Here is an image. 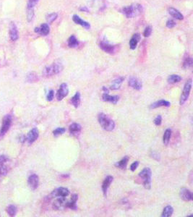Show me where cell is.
<instances>
[{
	"label": "cell",
	"instance_id": "obj_1",
	"mask_svg": "<svg viewBox=\"0 0 193 217\" xmlns=\"http://www.w3.org/2000/svg\"><path fill=\"white\" fill-rule=\"evenodd\" d=\"M143 11V6L139 4H133L130 6L124 7L122 12L128 18H133L140 15Z\"/></svg>",
	"mask_w": 193,
	"mask_h": 217
},
{
	"label": "cell",
	"instance_id": "obj_2",
	"mask_svg": "<svg viewBox=\"0 0 193 217\" xmlns=\"http://www.w3.org/2000/svg\"><path fill=\"white\" fill-rule=\"evenodd\" d=\"M63 70V65L60 61H56L52 65L45 67L43 70V76L45 78H49L54 75L60 73Z\"/></svg>",
	"mask_w": 193,
	"mask_h": 217
},
{
	"label": "cell",
	"instance_id": "obj_3",
	"mask_svg": "<svg viewBox=\"0 0 193 217\" xmlns=\"http://www.w3.org/2000/svg\"><path fill=\"white\" fill-rule=\"evenodd\" d=\"M98 120L100 125L103 130L106 131H112L115 127L114 122L103 113H101V114H98Z\"/></svg>",
	"mask_w": 193,
	"mask_h": 217
},
{
	"label": "cell",
	"instance_id": "obj_4",
	"mask_svg": "<svg viewBox=\"0 0 193 217\" xmlns=\"http://www.w3.org/2000/svg\"><path fill=\"white\" fill-rule=\"evenodd\" d=\"M139 177L143 179V185L145 189H150L151 187V177H152V172L148 167L143 169L139 173Z\"/></svg>",
	"mask_w": 193,
	"mask_h": 217
},
{
	"label": "cell",
	"instance_id": "obj_5",
	"mask_svg": "<svg viewBox=\"0 0 193 217\" xmlns=\"http://www.w3.org/2000/svg\"><path fill=\"white\" fill-rule=\"evenodd\" d=\"M12 116L10 114H7L4 116L2 120V127L0 129V140H2L5 137L8 130H10L11 125H12Z\"/></svg>",
	"mask_w": 193,
	"mask_h": 217
},
{
	"label": "cell",
	"instance_id": "obj_6",
	"mask_svg": "<svg viewBox=\"0 0 193 217\" xmlns=\"http://www.w3.org/2000/svg\"><path fill=\"white\" fill-rule=\"evenodd\" d=\"M192 79L188 80L185 83V86H184L183 91L182 93L181 97H180V101L179 104L181 105H183L185 102L187 101V100L188 99L189 96H190V91L192 89Z\"/></svg>",
	"mask_w": 193,
	"mask_h": 217
},
{
	"label": "cell",
	"instance_id": "obj_7",
	"mask_svg": "<svg viewBox=\"0 0 193 217\" xmlns=\"http://www.w3.org/2000/svg\"><path fill=\"white\" fill-rule=\"evenodd\" d=\"M9 162V158L5 155L0 156V181L9 172V166L7 163Z\"/></svg>",
	"mask_w": 193,
	"mask_h": 217
},
{
	"label": "cell",
	"instance_id": "obj_8",
	"mask_svg": "<svg viewBox=\"0 0 193 217\" xmlns=\"http://www.w3.org/2000/svg\"><path fill=\"white\" fill-rule=\"evenodd\" d=\"M70 195V190L66 187H58L51 193V198H67Z\"/></svg>",
	"mask_w": 193,
	"mask_h": 217
},
{
	"label": "cell",
	"instance_id": "obj_9",
	"mask_svg": "<svg viewBox=\"0 0 193 217\" xmlns=\"http://www.w3.org/2000/svg\"><path fill=\"white\" fill-rule=\"evenodd\" d=\"M69 94V89L66 83H62L60 85L59 90L56 93V98L58 101H62Z\"/></svg>",
	"mask_w": 193,
	"mask_h": 217
},
{
	"label": "cell",
	"instance_id": "obj_10",
	"mask_svg": "<svg viewBox=\"0 0 193 217\" xmlns=\"http://www.w3.org/2000/svg\"><path fill=\"white\" fill-rule=\"evenodd\" d=\"M39 136V130L37 128H33L28 133L26 136V140L28 141L29 145H31L36 140L38 139Z\"/></svg>",
	"mask_w": 193,
	"mask_h": 217
},
{
	"label": "cell",
	"instance_id": "obj_11",
	"mask_svg": "<svg viewBox=\"0 0 193 217\" xmlns=\"http://www.w3.org/2000/svg\"><path fill=\"white\" fill-rule=\"evenodd\" d=\"M28 183L29 187H30V189L33 190H35L37 189L39 185V177H38V175L35 174L30 175L28 177Z\"/></svg>",
	"mask_w": 193,
	"mask_h": 217
},
{
	"label": "cell",
	"instance_id": "obj_12",
	"mask_svg": "<svg viewBox=\"0 0 193 217\" xmlns=\"http://www.w3.org/2000/svg\"><path fill=\"white\" fill-rule=\"evenodd\" d=\"M128 84L130 87H132V88L135 89L137 91L141 90L142 87H143L142 82L135 77H130V79H129Z\"/></svg>",
	"mask_w": 193,
	"mask_h": 217
},
{
	"label": "cell",
	"instance_id": "obj_13",
	"mask_svg": "<svg viewBox=\"0 0 193 217\" xmlns=\"http://www.w3.org/2000/svg\"><path fill=\"white\" fill-rule=\"evenodd\" d=\"M179 196L185 201H190L192 200V193L190 190L182 188L179 193Z\"/></svg>",
	"mask_w": 193,
	"mask_h": 217
},
{
	"label": "cell",
	"instance_id": "obj_14",
	"mask_svg": "<svg viewBox=\"0 0 193 217\" xmlns=\"http://www.w3.org/2000/svg\"><path fill=\"white\" fill-rule=\"evenodd\" d=\"M78 199V195L73 194L71 197L70 200H66V203H65V207L69 208L70 209H73V210H76L77 209V205H76V202Z\"/></svg>",
	"mask_w": 193,
	"mask_h": 217
},
{
	"label": "cell",
	"instance_id": "obj_15",
	"mask_svg": "<svg viewBox=\"0 0 193 217\" xmlns=\"http://www.w3.org/2000/svg\"><path fill=\"white\" fill-rule=\"evenodd\" d=\"M34 31L42 36H47L50 32V28H49V25L47 23H43L40 27L36 28Z\"/></svg>",
	"mask_w": 193,
	"mask_h": 217
},
{
	"label": "cell",
	"instance_id": "obj_16",
	"mask_svg": "<svg viewBox=\"0 0 193 217\" xmlns=\"http://www.w3.org/2000/svg\"><path fill=\"white\" fill-rule=\"evenodd\" d=\"M100 48L103 51H104L105 52L109 53V54H112V53L114 52V50H115V46H114L110 44L109 43L104 41H101L100 43Z\"/></svg>",
	"mask_w": 193,
	"mask_h": 217
},
{
	"label": "cell",
	"instance_id": "obj_17",
	"mask_svg": "<svg viewBox=\"0 0 193 217\" xmlns=\"http://www.w3.org/2000/svg\"><path fill=\"white\" fill-rule=\"evenodd\" d=\"M10 37L12 41H17L19 38L17 27L14 23H11L10 25Z\"/></svg>",
	"mask_w": 193,
	"mask_h": 217
},
{
	"label": "cell",
	"instance_id": "obj_18",
	"mask_svg": "<svg viewBox=\"0 0 193 217\" xmlns=\"http://www.w3.org/2000/svg\"><path fill=\"white\" fill-rule=\"evenodd\" d=\"M113 180H114V177L112 176H107L105 178V180H103V184H102V190H103V195L105 196H106L107 190H108L109 186L111 185V184L113 182Z\"/></svg>",
	"mask_w": 193,
	"mask_h": 217
},
{
	"label": "cell",
	"instance_id": "obj_19",
	"mask_svg": "<svg viewBox=\"0 0 193 217\" xmlns=\"http://www.w3.org/2000/svg\"><path fill=\"white\" fill-rule=\"evenodd\" d=\"M72 20H73V21L76 23V24L84 27L85 29H89L90 28V23H88V22L83 21V19H81V18L78 15H77V14H74L73 17H72Z\"/></svg>",
	"mask_w": 193,
	"mask_h": 217
},
{
	"label": "cell",
	"instance_id": "obj_20",
	"mask_svg": "<svg viewBox=\"0 0 193 217\" xmlns=\"http://www.w3.org/2000/svg\"><path fill=\"white\" fill-rule=\"evenodd\" d=\"M102 99L104 101L110 102L114 104H116L117 102L119 101V97L118 96H110L109 94H103L102 95Z\"/></svg>",
	"mask_w": 193,
	"mask_h": 217
},
{
	"label": "cell",
	"instance_id": "obj_21",
	"mask_svg": "<svg viewBox=\"0 0 193 217\" xmlns=\"http://www.w3.org/2000/svg\"><path fill=\"white\" fill-rule=\"evenodd\" d=\"M124 80H125V78H124L123 77H119V78H116V79H115V80H114V81H112V85H111V86H110L111 90H112V91L119 90V89L120 88V87H121L122 83H123Z\"/></svg>",
	"mask_w": 193,
	"mask_h": 217
},
{
	"label": "cell",
	"instance_id": "obj_22",
	"mask_svg": "<svg viewBox=\"0 0 193 217\" xmlns=\"http://www.w3.org/2000/svg\"><path fill=\"white\" fill-rule=\"evenodd\" d=\"M169 13L170 14V15H172L173 18H175L176 20L182 21V20L184 19L183 14H182L179 10L174 8V7H170V8L169 9Z\"/></svg>",
	"mask_w": 193,
	"mask_h": 217
},
{
	"label": "cell",
	"instance_id": "obj_23",
	"mask_svg": "<svg viewBox=\"0 0 193 217\" xmlns=\"http://www.w3.org/2000/svg\"><path fill=\"white\" fill-rule=\"evenodd\" d=\"M141 39V34H134L133 36L132 37V39H131L130 41V47L131 49H132V50L135 49L136 47H137L138 43L139 42Z\"/></svg>",
	"mask_w": 193,
	"mask_h": 217
},
{
	"label": "cell",
	"instance_id": "obj_24",
	"mask_svg": "<svg viewBox=\"0 0 193 217\" xmlns=\"http://www.w3.org/2000/svg\"><path fill=\"white\" fill-rule=\"evenodd\" d=\"M171 103L168 101H166V100H160V101H158L155 103L152 104L150 105V109H156L158 108V107H170Z\"/></svg>",
	"mask_w": 193,
	"mask_h": 217
},
{
	"label": "cell",
	"instance_id": "obj_25",
	"mask_svg": "<svg viewBox=\"0 0 193 217\" xmlns=\"http://www.w3.org/2000/svg\"><path fill=\"white\" fill-rule=\"evenodd\" d=\"M82 130V127L80 124L78 123H72V125H70V127H69V130H70V132L72 135H78V133L81 132Z\"/></svg>",
	"mask_w": 193,
	"mask_h": 217
},
{
	"label": "cell",
	"instance_id": "obj_26",
	"mask_svg": "<svg viewBox=\"0 0 193 217\" xmlns=\"http://www.w3.org/2000/svg\"><path fill=\"white\" fill-rule=\"evenodd\" d=\"M70 103L75 108H78L81 104V94L80 92H77L74 95L73 97L70 99Z\"/></svg>",
	"mask_w": 193,
	"mask_h": 217
},
{
	"label": "cell",
	"instance_id": "obj_27",
	"mask_svg": "<svg viewBox=\"0 0 193 217\" xmlns=\"http://www.w3.org/2000/svg\"><path fill=\"white\" fill-rule=\"evenodd\" d=\"M192 64H193V61L192 57L190 56H189L188 54L186 55L184 57V60H183V64H182V66L184 69H188L190 68L192 66Z\"/></svg>",
	"mask_w": 193,
	"mask_h": 217
},
{
	"label": "cell",
	"instance_id": "obj_28",
	"mask_svg": "<svg viewBox=\"0 0 193 217\" xmlns=\"http://www.w3.org/2000/svg\"><path fill=\"white\" fill-rule=\"evenodd\" d=\"M129 161V157L128 156H125L122 159H121L119 162L116 163L115 166L116 167L120 169H125L127 167V163H128Z\"/></svg>",
	"mask_w": 193,
	"mask_h": 217
},
{
	"label": "cell",
	"instance_id": "obj_29",
	"mask_svg": "<svg viewBox=\"0 0 193 217\" xmlns=\"http://www.w3.org/2000/svg\"><path fill=\"white\" fill-rule=\"evenodd\" d=\"M174 212V209L171 206H167L163 209V212H162V217H170L173 214Z\"/></svg>",
	"mask_w": 193,
	"mask_h": 217
},
{
	"label": "cell",
	"instance_id": "obj_30",
	"mask_svg": "<svg viewBox=\"0 0 193 217\" xmlns=\"http://www.w3.org/2000/svg\"><path fill=\"white\" fill-rule=\"evenodd\" d=\"M171 137H172V130L167 129V130H166L163 137V143H164V145H168L169 141H170Z\"/></svg>",
	"mask_w": 193,
	"mask_h": 217
},
{
	"label": "cell",
	"instance_id": "obj_31",
	"mask_svg": "<svg viewBox=\"0 0 193 217\" xmlns=\"http://www.w3.org/2000/svg\"><path fill=\"white\" fill-rule=\"evenodd\" d=\"M67 43H68L69 47H70V48H74V47L78 46V44H79V42H78L77 38H76L75 36H71L69 38Z\"/></svg>",
	"mask_w": 193,
	"mask_h": 217
},
{
	"label": "cell",
	"instance_id": "obj_32",
	"mask_svg": "<svg viewBox=\"0 0 193 217\" xmlns=\"http://www.w3.org/2000/svg\"><path fill=\"white\" fill-rule=\"evenodd\" d=\"M182 81V78L180 77L178 75H172L169 76L168 79H167V81H168L169 83H172V84H174V83H179Z\"/></svg>",
	"mask_w": 193,
	"mask_h": 217
},
{
	"label": "cell",
	"instance_id": "obj_33",
	"mask_svg": "<svg viewBox=\"0 0 193 217\" xmlns=\"http://www.w3.org/2000/svg\"><path fill=\"white\" fill-rule=\"evenodd\" d=\"M17 207L14 205H10L7 208V212L10 216H14L17 214Z\"/></svg>",
	"mask_w": 193,
	"mask_h": 217
},
{
	"label": "cell",
	"instance_id": "obj_34",
	"mask_svg": "<svg viewBox=\"0 0 193 217\" xmlns=\"http://www.w3.org/2000/svg\"><path fill=\"white\" fill-rule=\"evenodd\" d=\"M39 81V78H38L37 74L35 72H30L27 75V81L30 82V83H34Z\"/></svg>",
	"mask_w": 193,
	"mask_h": 217
},
{
	"label": "cell",
	"instance_id": "obj_35",
	"mask_svg": "<svg viewBox=\"0 0 193 217\" xmlns=\"http://www.w3.org/2000/svg\"><path fill=\"white\" fill-rule=\"evenodd\" d=\"M65 131H66V129L64 128V127H58L53 131V135H54V136L58 137L61 136V135H63L65 132Z\"/></svg>",
	"mask_w": 193,
	"mask_h": 217
},
{
	"label": "cell",
	"instance_id": "obj_36",
	"mask_svg": "<svg viewBox=\"0 0 193 217\" xmlns=\"http://www.w3.org/2000/svg\"><path fill=\"white\" fill-rule=\"evenodd\" d=\"M58 14L56 13H51L49 14L48 15L46 16V21L48 22V23H52L57 18Z\"/></svg>",
	"mask_w": 193,
	"mask_h": 217
},
{
	"label": "cell",
	"instance_id": "obj_37",
	"mask_svg": "<svg viewBox=\"0 0 193 217\" xmlns=\"http://www.w3.org/2000/svg\"><path fill=\"white\" fill-rule=\"evenodd\" d=\"M34 17V9L27 8V19L28 22H30Z\"/></svg>",
	"mask_w": 193,
	"mask_h": 217
},
{
	"label": "cell",
	"instance_id": "obj_38",
	"mask_svg": "<svg viewBox=\"0 0 193 217\" xmlns=\"http://www.w3.org/2000/svg\"><path fill=\"white\" fill-rule=\"evenodd\" d=\"M39 0H28V7L27 8L28 9H34V7L36 6V4L38 3Z\"/></svg>",
	"mask_w": 193,
	"mask_h": 217
},
{
	"label": "cell",
	"instance_id": "obj_39",
	"mask_svg": "<svg viewBox=\"0 0 193 217\" xmlns=\"http://www.w3.org/2000/svg\"><path fill=\"white\" fill-rule=\"evenodd\" d=\"M152 27L151 26H147L145 28L144 33H143V35H144L145 37H149L150 36L151 33H152Z\"/></svg>",
	"mask_w": 193,
	"mask_h": 217
},
{
	"label": "cell",
	"instance_id": "obj_40",
	"mask_svg": "<svg viewBox=\"0 0 193 217\" xmlns=\"http://www.w3.org/2000/svg\"><path fill=\"white\" fill-rule=\"evenodd\" d=\"M54 91L53 90H50L49 91L48 94H47V96H46L47 101H52V100L54 99Z\"/></svg>",
	"mask_w": 193,
	"mask_h": 217
},
{
	"label": "cell",
	"instance_id": "obj_41",
	"mask_svg": "<svg viewBox=\"0 0 193 217\" xmlns=\"http://www.w3.org/2000/svg\"><path fill=\"white\" fill-rule=\"evenodd\" d=\"M176 25L175 21H173V20H169L168 21L166 22V27L169 28H173Z\"/></svg>",
	"mask_w": 193,
	"mask_h": 217
},
{
	"label": "cell",
	"instance_id": "obj_42",
	"mask_svg": "<svg viewBox=\"0 0 193 217\" xmlns=\"http://www.w3.org/2000/svg\"><path fill=\"white\" fill-rule=\"evenodd\" d=\"M162 123V117L161 115H158L156 117V119L154 120V123L155 125H157V126H159V125H161Z\"/></svg>",
	"mask_w": 193,
	"mask_h": 217
},
{
	"label": "cell",
	"instance_id": "obj_43",
	"mask_svg": "<svg viewBox=\"0 0 193 217\" xmlns=\"http://www.w3.org/2000/svg\"><path fill=\"white\" fill-rule=\"evenodd\" d=\"M138 166H139V161H136L133 162L130 166V170L132 171V172H134V171L136 170V169L138 168Z\"/></svg>",
	"mask_w": 193,
	"mask_h": 217
},
{
	"label": "cell",
	"instance_id": "obj_44",
	"mask_svg": "<svg viewBox=\"0 0 193 217\" xmlns=\"http://www.w3.org/2000/svg\"><path fill=\"white\" fill-rule=\"evenodd\" d=\"M25 140H26V137L23 136V135H21V137H20V141H21L22 143H25Z\"/></svg>",
	"mask_w": 193,
	"mask_h": 217
},
{
	"label": "cell",
	"instance_id": "obj_45",
	"mask_svg": "<svg viewBox=\"0 0 193 217\" xmlns=\"http://www.w3.org/2000/svg\"><path fill=\"white\" fill-rule=\"evenodd\" d=\"M102 89H103V92H104V94H109V90L108 88H107L106 87L103 86V88H102Z\"/></svg>",
	"mask_w": 193,
	"mask_h": 217
},
{
	"label": "cell",
	"instance_id": "obj_46",
	"mask_svg": "<svg viewBox=\"0 0 193 217\" xmlns=\"http://www.w3.org/2000/svg\"><path fill=\"white\" fill-rule=\"evenodd\" d=\"M80 10H82V11H88V10H87L86 7H82V8L80 9Z\"/></svg>",
	"mask_w": 193,
	"mask_h": 217
}]
</instances>
